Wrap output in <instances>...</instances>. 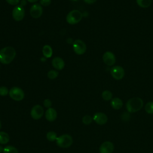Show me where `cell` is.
Returning <instances> with one entry per match:
<instances>
[{
    "mask_svg": "<svg viewBox=\"0 0 153 153\" xmlns=\"http://www.w3.org/2000/svg\"><path fill=\"white\" fill-rule=\"evenodd\" d=\"M16 50L12 47H5L0 50V62L4 65L10 63L15 58Z\"/></svg>",
    "mask_w": 153,
    "mask_h": 153,
    "instance_id": "obj_1",
    "label": "cell"
},
{
    "mask_svg": "<svg viewBox=\"0 0 153 153\" xmlns=\"http://www.w3.org/2000/svg\"><path fill=\"white\" fill-rule=\"evenodd\" d=\"M143 105V100L138 97L130 99L126 103V109L128 112H136L140 111Z\"/></svg>",
    "mask_w": 153,
    "mask_h": 153,
    "instance_id": "obj_2",
    "label": "cell"
},
{
    "mask_svg": "<svg viewBox=\"0 0 153 153\" xmlns=\"http://www.w3.org/2000/svg\"><path fill=\"white\" fill-rule=\"evenodd\" d=\"M82 18V14L79 10H74L70 11L66 16V22L70 25H75L79 22Z\"/></svg>",
    "mask_w": 153,
    "mask_h": 153,
    "instance_id": "obj_3",
    "label": "cell"
},
{
    "mask_svg": "<svg viewBox=\"0 0 153 153\" xmlns=\"http://www.w3.org/2000/svg\"><path fill=\"white\" fill-rule=\"evenodd\" d=\"M73 142L72 137L67 134H65L63 135L57 137L56 139V143L57 145L63 148H66L69 147Z\"/></svg>",
    "mask_w": 153,
    "mask_h": 153,
    "instance_id": "obj_4",
    "label": "cell"
},
{
    "mask_svg": "<svg viewBox=\"0 0 153 153\" xmlns=\"http://www.w3.org/2000/svg\"><path fill=\"white\" fill-rule=\"evenodd\" d=\"M9 95L10 97L16 101H20L23 99L25 93L23 90L18 87H13L9 91Z\"/></svg>",
    "mask_w": 153,
    "mask_h": 153,
    "instance_id": "obj_5",
    "label": "cell"
},
{
    "mask_svg": "<svg viewBox=\"0 0 153 153\" xmlns=\"http://www.w3.org/2000/svg\"><path fill=\"white\" fill-rule=\"evenodd\" d=\"M73 50L74 52L78 55L83 54L87 49L86 45L84 42L81 39H76L73 42Z\"/></svg>",
    "mask_w": 153,
    "mask_h": 153,
    "instance_id": "obj_6",
    "label": "cell"
},
{
    "mask_svg": "<svg viewBox=\"0 0 153 153\" xmlns=\"http://www.w3.org/2000/svg\"><path fill=\"white\" fill-rule=\"evenodd\" d=\"M25 15V11L23 7L21 5H16L12 11V16L13 19L19 22L23 20Z\"/></svg>",
    "mask_w": 153,
    "mask_h": 153,
    "instance_id": "obj_7",
    "label": "cell"
},
{
    "mask_svg": "<svg viewBox=\"0 0 153 153\" xmlns=\"http://www.w3.org/2000/svg\"><path fill=\"white\" fill-rule=\"evenodd\" d=\"M111 76L117 80H120L123 78L125 75V71L123 67L120 66H113L110 69Z\"/></svg>",
    "mask_w": 153,
    "mask_h": 153,
    "instance_id": "obj_8",
    "label": "cell"
},
{
    "mask_svg": "<svg viewBox=\"0 0 153 153\" xmlns=\"http://www.w3.org/2000/svg\"><path fill=\"white\" fill-rule=\"evenodd\" d=\"M44 115V109L39 105H36L33 106L30 111V115L34 120H39Z\"/></svg>",
    "mask_w": 153,
    "mask_h": 153,
    "instance_id": "obj_9",
    "label": "cell"
},
{
    "mask_svg": "<svg viewBox=\"0 0 153 153\" xmlns=\"http://www.w3.org/2000/svg\"><path fill=\"white\" fill-rule=\"evenodd\" d=\"M42 7L39 4H33L30 9V14L31 16L35 19H38L40 17L42 14Z\"/></svg>",
    "mask_w": 153,
    "mask_h": 153,
    "instance_id": "obj_10",
    "label": "cell"
},
{
    "mask_svg": "<svg viewBox=\"0 0 153 153\" xmlns=\"http://www.w3.org/2000/svg\"><path fill=\"white\" fill-rule=\"evenodd\" d=\"M103 62L108 66H112L116 62V59L114 54L111 51H106L102 57Z\"/></svg>",
    "mask_w": 153,
    "mask_h": 153,
    "instance_id": "obj_11",
    "label": "cell"
},
{
    "mask_svg": "<svg viewBox=\"0 0 153 153\" xmlns=\"http://www.w3.org/2000/svg\"><path fill=\"white\" fill-rule=\"evenodd\" d=\"M114 150V145L112 142L105 141L102 143L99 148L100 153H112Z\"/></svg>",
    "mask_w": 153,
    "mask_h": 153,
    "instance_id": "obj_12",
    "label": "cell"
},
{
    "mask_svg": "<svg viewBox=\"0 0 153 153\" xmlns=\"http://www.w3.org/2000/svg\"><path fill=\"white\" fill-rule=\"evenodd\" d=\"M93 120L99 125H103L108 121L107 115L103 112H96L93 117Z\"/></svg>",
    "mask_w": 153,
    "mask_h": 153,
    "instance_id": "obj_13",
    "label": "cell"
},
{
    "mask_svg": "<svg viewBox=\"0 0 153 153\" xmlns=\"http://www.w3.org/2000/svg\"><path fill=\"white\" fill-rule=\"evenodd\" d=\"M52 65L57 70H62L65 67L64 60L59 57H56L52 60Z\"/></svg>",
    "mask_w": 153,
    "mask_h": 153,
    "instance_id": "obj_14",
    "label": "cell"
},
{
    "mask_svg": "<svg viewBox=\"0 0 153 153\" xmlns=\"http://www.w3.org/2000/svg\"><path fill=\"white\" fill-rule=\"evenodd\" d=\"M57 112L53 108H49L45 111V118L48 121H53L57 118Z\"/></svg>",
    "mask_w": 153,
    "mask_h": 153,
    "instance_id": "obj_15",
    "label": "cell"
},
{
    "mask_svg": "<svg viewBox=\"0 0 153 153\" xmlns=\"http://www.w3.org/2000/svg\"><path fill=\"white\" fill-rule=\"evenodd\" d=\"M111 105L114 109H120L123 107V102L121 99L118 97H115L111 99Z\"/></svg>",
    "mask_w": 153,
    "mask_h": 153,
    "instance_id": "obj_16",
    "label": "cell"
},
{
    "mask_svg": "<svg viewBox=\"0 0 153 153\" xmlns=\"http://www.w3.org/2000/svg\"><path fill=\"white\" fill-rule=\"evenodd\" d=\"M42 54L45 58H50L53 54V50L50 45H45L42 48Z\"/></svg>",
    "mask_w": 153,
    "mask_h": 153,
    "instance_id": "obj_17",
    "label": "cell"
},
{
    "mask_svg": "<svg viewBox=\"0 0 153 153\" xmlns=\"http://www.w3.org/2000/svg\"><path fill=\"white\" fill-rule=\"evenodd\" d=\"M10 140V136L8 133L4 131H0V144H6Z\"/></svg>",
    "mask_w": 153,
    "mask_h": 153,
    "instance_id": "obj_18",
    "label": "cell"
},
{
    "mask_svg": "<svg viewBox=\"0 0 153 153\" xmlns=\"http://www.w3.org/2000/svg\"><path fill=\"white\" fill-rule=\"evenodd\" d=\"M152 0H136L137 4L141 8H148L152 4Z\"/></svg>",
    "mask_w": 153,
    "mask_h": 153,
    "instance_id": "obj_19",
    "label": "cell"
},
{
    "mask_svg": "<svg viewBox=\"0 0 153 153\" xmlns=\"http://www.w3.org/2000/svg\"><path fill=\"white\" fill-rule=\"evenodd\" d=\"M102 97L105 101H109L112 98V93L109 90H105L102 93Z\"/></svg>",
    "mask_w": 153,
    "mask_h": 153,
    "instance_id": "obj_20",
    "label": "cell"
},
{
    "mask_svg": "<svg viewBox=\"0 0 153 153\" xmlns=\"http://www.w3.org/2000/svg\"><path fill=\"white\" fill-rule=\"evenodd\" d=\"M3 153H18V150L14 146L8 145L4 148Z\"/></svg>",
    "mask_w": 153,
    "mask_h": 153,
    "instance_id": "obj_21",
    "label": "cell"
},
{
    "mask_svg": "<svg viewBox=\"0 0 153 153\" xmlns=\"http://www.w3.org/2000/svg\"><path fill=\"white\" fill-rule=\"evenodd\" d=\"M47 136V140L50 141V142H53V141L56 140V139L57 137L56 133L54 132V131H48L47 133V136Z\"/></svg>",
    "mask_w": 153,
    "mask_h": 153,
    "instance_id": "obj_22",
    "label": "cell"
},
{
    "mask_svg": "<svg viewBox=\"0 0 153 153\" xmlns=\"http://www.w3.org/2000/svg\"><path fill=\"white\" fill-rule=\"evenodd\" d=\"M145 111L149 114H153V102H148L145 106Z\"/></svg>",
    "mask_w": 153,
    "mask_h": 153,
    "instance_id": "obj_23",
    "label": "cell"
},
{
    "mask_svg": "<svg viewBox=\"0 0 153 153\" xmlns=\"http://www.w3.org/2000/svg\"><path fill=\"white\" fill-rule=\"evenodd\" d=\"M59 72L55 70H50L47 73V76L49 79H54L57 77Z\"/></svg>",
    "mask_w": 153,
    "mask_h": 153,
    "instance_id": "obj_24",
    "label": "cell"
},
{
    "mask_svg": "<svg viewBox=\"0 0 153 153\" xmlns=\"http://www.w3.org/2000/svg\"><path fill=\"white\" fill-rule=\"evenodd\" d=\"M93 117H91L90 115H86L85 116H84L82 118V122L85 124V125H88L90 124L92 121H93Z\"/></svg>",
    "mask_w": 153,
    "mask_h": 153,
    "instance_id": "obj_25",
    "label": "cell"
},
{
    "mask_svg": "<svg viewBox=\"0 0 153 153\" xmlns=\"http://www.w3.org/2000/svg\"><path fill=\"white\" fill-rule=\"evenodd\" d=\"M8 93H9V91L7 87L5 86L0 87V96H7Z\"/></svg>",
    "mask_w": 153,
    "mask_h": 153,
    "instance_id": "obj_26",
    "label": "cell"
},
{
    "mask_svg": "<svg viewBox=\"0 0 153 153\" xmlns=\"http://www.w3.org/2000/svg\"><path fill=\"white\" fill-rule=\"evenodd\" d=\"M44 106L45 107V108H51V106L52 105V103H51V101L48 99H46L44 100Z\"/></svg>",
    "mask_w": 153,
    "mask_h": 153,
    "instance_id": "obj_27",
    "label": "cell"
},
{
    "mask_svg": "<svg viewBox=\"0 0 153 153\" xmlns=\"http://www.w3.org/2000/svg\"><path fill=\"white\" fill-rule=\"evenodd\" d=\"M51 4V0H40V4L44 7H47Z\"/></svg>",
    "mask_w": 153,
    "mask_h": 153,
    "instance_id": "obj_28",
    "label": "cell"
},
{
    "mask_svg": "<svg viewBox=\"0 0 153 153\" xmlns=\"http://www.w3.org/2000/svg\"><path fill=\"white\" fill-rule=\"evenodd\" d=\"M5 1H7V3L12 5H16L20 2V0H5Z\"/></svg>",
    "mask_w": 153,
    "mask_h": 153,
    "instance_id": "obj_29",
    "label": "cell"
},
{
    "mask_svg": "<svg viewBox=\"0 0 153 153\" xmlns=\"http://www.w3.org/2000/svg\"><path fill=\"white\" fill-rule=\"evenodd\" d=\"M97 0H84V1L86 3V4H93L94 2H96Z\"/></svg>",
    "mask_w": 153,
    "mask_h": 153,
    "instance_id": "obj_30",
    "label": "cell"
},
{
    "mask_svg": "<svg viewBox=\"0 0 153 153\" xmlns=\"http://www.w3.org/2000/svg\"><path fill=\"white\" fill-rule=\"evenodd\" d=\"M26 4V1L25 0H22V1H21V5L24 6Z\"/></svg>",
    "mask_w": 153,
    "mask_h": 153,
    "instance_id": "obj_31",
    "label": "cell"
},
{
    "mask_svg": "<svg viewBox=\"0 0 153 153\" xmlns=\"http://www.w3.org/2000/svg\"><path fill=\"white\" fill-rule=\"evenodd\" d=\"M27 1L30 3H35L38 1V0H27Z\"/></svg>",
    "mask_w": 153,
    "mask_h": 153,
    "instance_id": "obj_32",
    "label": "cell"
},
{
    "mask_svg": "<svg viewBox=\"0 0 153 153\" xmlns=\"http://www.w3.org/2000/svg\"><path fill=\"white\" fill-rule=\"evenodd\" d=\"M3 150H4V148L1 145H0V153H1L3 151Z\"/></svg>",
    "mask_w": 153,
    "mask_h": 153,
    "instance_id": "obj_33",
    "label": "cell"
},
{
    "mask_svg": "<svg viewBox=\"0 0 153 153\" xmlns=\"http://www.w3.org/2000/svg\"><path fill=\"white\" fill-rule=\"evenodd\" d=\"M1 127H2V124H1V120H0V129H1Z\"/></svg>",
    "mask_w": 153,
    "mask_h": 153,
    "instance_id": "obj_34",
    "label": "cell"
},
{
    "mask_svg": "<svg viewBox=\"0 0 153 153\" xmlns=\"http://www.w3.org/2000/svg\"><path fill=\"white\" fill-rule=\"evenodd\" d=\"M71 1H77V0H71Z\"/></svg>",
    "mask_w": 153,
    "mask_h": 153,
    "instance_id": "obj_35",
    "label": "cell"
}]
</instances>
